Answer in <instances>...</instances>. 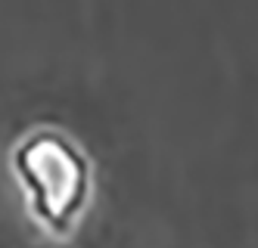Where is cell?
<instances>
[{
	"mask_svg": "<svg viewBox=\"0 0 258 248\" xmlns=\"http://www.w3.org/2000/svg\"><path fill=\"white\" fill-rule=\"evenodd\" d=\"M10 161L31 217L47 233L69 236L90 202V161L84 149L62 130L38 127L16 143Z\"/></svg>",
	"mask_w": 258,
	"mask_h": 248,
	"instance_id": "1",
	"label": "cell"
}]
</instances>
